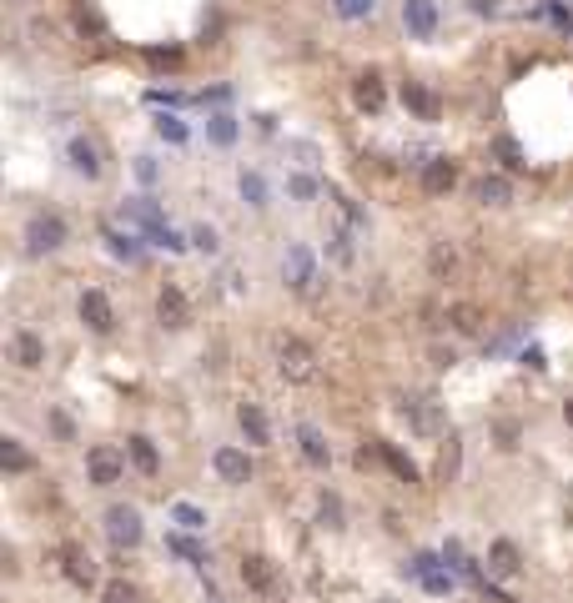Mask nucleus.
<instances>
[{
  "label": "nucleus",
  "instance_id": "nucleus-1",
  "mask_svg": "<svg viewBox=\"0 0 573 603\" xmlns=\"http://www.w3.org/2000/svg\"><path fill=\"white\" fill-rule=\"evenodd\" d=\"M277 372L287 382H317V352L302 337H282L277 342Z\"/></svg>",
  "mask_w": 573,
  "mask_h": 603
},
{
  "label": "nucleus",
  "instance_id": "nucleus-2",
  "mask_svg": "<svg viewBox=\"0 0 573 603\" xmlns=\"http://www.w3.org/2000/svg\"><path fill=\"white\" fill-rule=\"evenodd\" d=\"M65 247V216L55 212H35L25 222V252L31 257H45V252H61Z\"/></svg>",
  "mask_w": 573,
  "mask_h": 603
},
{
  "label": "nucleus",
  "instance_id": "nucleus-3",
  "mask_svg": "<svg viewBox=\"0 0 573 603\" xmlns=\"http://www.w3.org/2000/svg\"><path fill=\"white\" fill-rule=\"evenodd\" d=\"M141 533H146V528H141V513H136L131 503L106 508V539L116 543V549H136V543H141Z\"/></svg>",
  "mask_w": 573,
  "mask_h": 603
},
{
  "label": "nucleus",
  "instance_id": "nucleus-4",
  "mask_svg": "<svg viewBox=\"0 0 573 603\" xmlns=\"http://www.w3.org/2000/svg\"><path fill=\"white\" fill-rule=\"evenodd\" d=\"M121 468H126V458H121L111 442H96V448L86 452V478L96 488H111V483H121Z\"/></svg>",
  "mask_w": 573,
  "mask_h": 603
},
{
  "label": "nucleus",
  "instance_id": "nucleus-5",
  "mask_svg": "<svg viewBox=\"0 0 573 603\" xmlns=\"http://www.w3.org/2000/svg\"><path fill=\"white\" fill-rule=\"evenodd\" d=\"M81 322H86L96 337H106L111 327H116V307H111V297H106V292H96V287H91V292H81Z\"/></svg>",
  "mask_w": 573,
  "mask_h": 603
},
{
  "label": "nucleus",
  "instance_id": "nucleus-6",
  "mask_svg": "<svg viewBox=\"0 0 573 603\" xmlns=\"http://www.w3.org/2000/svg\"><path fill=\"white\" fill-rule=\"evenodd\" d=\"M156 317H162V327H172V332L192 327V307H186V292L166 282V287H162V297H156Z\"/></svg>",
  "mask_w": 573,
  "mask_h": 603
},
{
  "label": "nucleus",
  "instance_id": "nucleus-7",
  "mask_svg": "<svg viewBox=\"0 0 573 603\" xmlns=\"http://www.w3.org/2000/svg\"><path fill=\"white\" fill-rule=\"evenodd\" d=\"M402 418H408L418 432H428V438L443 432V408H438L433 398H402Z\"/></svg>",
  "mask_w": 573,
  "mask_h": 603
},
{
  "label": "nucleus",
  "instance_id": "nucleus-8",
  "mask_svg": "<svg viewBox=\"0 0 573 603\" xmlns=\"http://www.w3.org/2000/svg\"><path fill=\"white\" fill-rule=\"evenodd\" d=\"M282 282H287L292 292H307V287H312V282H317L312 252H307V247H292V252H287V257H282Z\"/></svg>",
  "mask_w": 573,
  "mask_h": 603
},
{
  "label": "nucleus",
  "instance_id": "nucleus-9",
  "mask_svg": "<svg viewBox=\"0 0 573 603\" xmlns=\"http://www.w3.org/2000/svg\"><path fill=\"white\" fill-rule=\"evenodd\" d=\"M65 162H71V172H76V176H86V182H96V176L106 172V162H101L96 141H86V136H76L71 146H65Z\"/></svg>",
  "mask_w": 573,
  "mask_h": 603
},
{
  "label": "nucleus",
  "instance_id": "nucleus-10",
  "mask_svg": "<svg viewBox=\"0 0 573 603\" xmlns=\"http://www.w3.org/2000/svg\"><path fill=\"white\" fill-rule=\"evenodd\" d=\"M212 468H217V478H222V483H232V488H242L252 478V458L242 448H217Z\"/></svg>",
  "mask_w": 573,
  "mask_h": 603
},
{
  "label": "nucleus",
  "instance_id": "nucleus-11",
  "mask_svg": "<svg viewBox=\"0 0 573 603\" xmlns=\"http://www.w3.org/2000/svg\"><path fill=\"white\" fill-rule=\"evenodd\" d=\"M402 106H408L418 121H438V116H443V101L422 86V81H408V86H402Z\"/></svg>",
  "mask_w": 573,
  "mask_h": 603
},
{
  "label": "nucleus",
  "instance_id": "nucleus-12",
  "mask_svg": "<svg viewBox=\"0 0 573 603\" xmlns=\"http://www.w3.org/2000/svg\"><path fill=\"white\" fill-rule=\"evenodd\" d=\"M453 182H458V162H448V156H433V162L422 166V192L428 196L453 192Z\"/></svg>",
  "mask_w": 573,
  "mask_h": 603
},
{
  "label": "nucleus",
  "instance_id": "nucleus-13",
  "mask_svg": "<svg viewBox=\"0 0 573 603\" xmlns=\"http://www.w3.org/2000/svg\"><path fill=\"white\" fill-rule=\"evenodd\" d=\"M402 21H408V31L418 35V41H428V35L438 31V11H433V0H402Z\"/></svg>",
  "mask_w": 573,
  "mask_h": 603
},
{
  "label": "nucleus",
  "instance_id": "nucleus-14",
  "mask_svg": "<svg viewBox=\"0 0 573 603\" xmlns=\"http://www.w3.org/2000/svg\"><path fill=\"white\" fill-rule=\"evenodd\" d=\"M61 559H65V578L76 583V588H91V583H96V559H91L86 549H61Z\"/></svg>",
  "mask_w": 573,
  "mask_h": 603
},
{
  "label": "nucleus",
  "instance_id": "nucleus-15",
  "mask_svg": "<svg viewBox=\"0 0 573 603\" xmlns=\"http://www.w3.org/2000/svg\"><path fill=\"white\" fill-rule=\"evenodd\" d=\"M126 452H131V463H136L146 478L162 473V452L152 448V438H146V432H131V438H126Z\"/></svg>",
  "mask_w": 573,
  "mask_h": 603
},
{
  "label": "nucleus",
  "instance_id": "nucleus-16",
  "mask_svg": "<svg viewBox=\"0 0 573 603\" xmlns=\"http://www.w3.org/2000/svg\"><path fill=\"white\" fill-rule=\"evenodd\" d=\"M242 578H247V588H257V593H277V573H272V563L262 559V553H247V559H242Z\"/></svg>",
  "mask_w": 573,
  "mask_h": 603
},
{
  "label": "nucleus",
  "instance_id": "nucleus-17",
  "mask_svg": "<svg viewBox=\"0 0 573 603\" xmlns=\"http://www.w3.org/2000/svg\"><path fill=\"white\" fill-rule=\"evenodd\" d=\"M297 448H302V458H307L312 468H327V463H332V448L322 442V432H317L312 422H302V428H297Z\"/></svg>",
  "mask_w": 573,
  "mask_h": 603
},
{
  "label": "nucleus",
  "instance_id": "nucleus-18",
  "mask_svg": "<svg viewBox=\"0 0 573 603\" xmlns=\"http://www.w3.org/2000/svg\"><path fill=\"white\" fill-rule=\"evenodd\" d=\"M352 101L362 111H382V101H388V96H382V75L378 71H362V75H357V81H352Z\"/></svg>",
  "mask_w": 573,
  "mask_h": 603
},
{
  "label": "nucleus",
  "instance_id": "nucleus-19",
  "mask_svg": "<svg viewBox=\"0 0 573 603\" xmlns=\"http://www.w3.org/2000/svg\"><path fill=\"white\" fill-rule=\"evenodd\" d=\"M237 422H242V432H247L252 442H272V428H267V412L257 408V402H242L237 408Z\"/></svg>",
  "mask_w": 573,
  "mask_h": 603
},
{
  "label": "nucleus",
  "instance_id": "nucleus-20",
  "mask_svg": "<svg viewBox=\"0 0 573 603\" xmlns=\"http://www.w3.org/2000/svg\"><path fill=\"white\" fill-rule=\"evenodd\" d=\"M473 196H478L483 206H509L513 186L503 182V176H478V182H473Z\"/></svg>",
  "mask_w": 573,
  "mask_h": 603
},
{
  "label": "nucleus",
  "instance_id": "nucleus-21",
  "mask_svg": "<svg viewBox=\"0 0 573 603\" xmlns=\"http://www.w3.org/2000/svg\"><path fill=\"white\" fill-rule=\"evenodd\" d=\"M0 463H5V473H31L35 458L21 448V438H5V442H0Z\"/></svg>",
  "mask_w": 573,
  "mask_h": 603
},
{
  "label": "nucleus",
  "instance_id": "nucleus-22",
  "mask_svg": "<svg viewBox=\"0 0 573 603\" xmlns=\"http://www.w3.org/2000/svg\"><path fill=\"white\" fill-rule=\"evenodd\" d=\"M488 568H493L498 578H513V573H519V549H513V543H493V553H488Z\"/></svg>",
  "mask_w": 573,
  "mask_h": 603
},
{
  "label": "nucleus",
  "instance_id": "nucleus-23",
  "mask_svg": "<svg viewBox=\"0 0 573 603\" xmlns=\"http://www.w3.org/2000/svg\"><path fill=\"white\" fill-rule=\"evenodd\" d=\"M15 362L21 367H41L45 362V347L35 332H15Z\"/></svg>",
  "mask_w": 573,
  "mask_h": 603
},
{
  "label": "nucleus",
  "instance_id": "nucleus-24",
  "mask_svg": "<svg viewBox=\"0 0 573 603\" xmlns=\"http://www.w3.org/2000/svg\"><path fill=\"white\" fill-rule=\"evenodd\" d=\"M378 452H382V463H388L392 473L402 478V483H418V463H412V458H402V452L392 448V442H378Z\"/></svg>",
  "mask_w": 573,
  "mask_h": 603
},
{
  "label": "nucleus",
  "instance_id": "nucleus-25",
  "mask_svg": "<svg viewBox=\"0 0 573 603\" xmlns=\"http://www.w3.org/2000/svg\"><path fill=\"white\" fill-rule=\"evenodd\" d=\"M332 11L342 15V21H362V15L378 11V0H332Z\"/></svg>",
  "mask_w": 573,
  "mask_h": 603
},
{
  "label": "nucleus",
  "instance_id": "nucleus-26",
  "mask_svg": "<svg viewBox=\"0 0 573 603\" xmlns=\"http://www.w3.org/2000/svg\"><path fill=\"white\" fill-rule=\"evenodd\" d=\"M172 518H176V523L186 528V533H196V528H206V513H202V508H196V503H172Z\"/></svg>",
  "mask_w": 573,
  "mask_h": 603
},
{
  "label": "nucleus",
  "instance_id": "nucleus-27",
  "mask_svg": "<svg viewBox=\"0 0 573 603\" xmlns=\"http://www.w3.org/2000/svg\"><path fill=\"white\" fill-rule=\"evenodd\" d=\"M101 603H141V593L131 588L126 578H116V583H106V593H101Z\"/></svg>",
  "mask_w": 573,
  "mask_h": 603
},
{
  "label": "nucleus",
  "instance_id": "nucleus-28",
  "mask_svg": "<svg viewBox=\"0 0 573 603\" xmlns=\"http://www.w3.org/2000/svg\"><path fill=\"white\" fill-rule=\"evenodd\" d=\"M448 322H453L458 332H478V307H453V312H448Z\"/></svg>",
  "mask_w": 573,
  "mask_h": 603
},
{
  "label": "nucleus",
  "instance_id": "nucleus-29",
  "mask_svg": "<svg viewBox=\"0 0 573 603\" xmlns=\"http://www.w3.org/2000/svg\"><path fill=\"white\" fill-rule=\"evenodd\" d=\"M242 196H247L252 206H267V202H262V196H267V192H262V176H247V172H242Z\"/></svg>",
  "mask_w": 573,
  "mask_h": 603
},
{
  "label": "nucleus",
  "instance_id": "nucleus-30",
  "mask_svg": "<svg viewBox=\"0 0 573 603\" xmlns=\"http://www.w3.org/2000/svg\"><path fill=\"white\" fill-rule=\"evenodd\" d=\"M111 252H116V257H126V262H136V257H141V247H136V242L116 237V232H111Z\"/></svg>",
  "mask_w": 573,
  "mask_h": 603
},
{
  "label": "nucleus",
  "instance_id": "nucleus-31",
  "mask_svg": "<svg viewBox=\"0 0 573 603\" xmlns=\"http://www.w3.org/2000/svg\"><path fill=\"white\" fill-rule=\"evenodd\" d=\"M192 242H196V247H202V252H217V247H222V242H217V232H212V226H196V232H192Z\"/></svg>",
  "mask_w": 573,
  "mask_h": 603
},
{
  "label": "nucleus",
  "instance_id": "nucleus-32",
  "mask_svg": "<svg viewBox=\"0 0 573 603\" xmlns=\"http://www.w3.org/2000/svg\"><path fill=\"white\" fill-rule=\"evenodd\" d=\"M498 156H503L509 166H523V156H519V146H513V141H498Z\"/></svg>",
  "mask_w": 573,
  "mask_h": 603
},
{
  "label": "nucleus",
  "instance_id": "nucleus-33",
  "mask_svg": "<svg viewBox=\"0 0 573 603\" xmlns=\"http://www.w3.org/2000/svg\"><path fill=\"white\" fill-rule=\"evenodd\" d=\"M337 518H342V513H337V503H332V498H327V503H322V523H327V528H342V523H337Z\"/></svg>",
  "mask_w": 573,
  "mask_h": 603
},
{
  "label": "nucleus",
  "instance_id": "nucleus-34",
  "mask_svg": "<svg viewBox=\"0 0 573 603\" xmlns=\"http://www.w3.org/2000/svg\"><path fill=\"white\" fill-rule=\"evenodd\" d=\"M212 136H217V141H232V121H227V116H217V126H212Z\"/></svg>",
  "mask_w": 573,
  "mask_h": 603
},
{
  "label": "nucleus",
  "instance_id": "nucleus-35",
  "mask_svg": "<svg viewBox=\"0 0 573 603\" xmlns=\"http://www.w3.org/2000/svg\"><path fill=\"white\" fill-rule=\"evenodd\" d=\"M563 418H568V428H573V402H563Z\"/></svg>",
  "mask_w": 573,
  "mask_h": 603
},
{
  "label": "nucleus",
  "instance_id": "nucleus-36",
  "mask_svg": "<svg viewBox=\"0 0 573 603\" xmlns=\"http://www.w3.org/2000/svg\"><path fill=\"white\" fill-rule=\"evenodd\" d=\"M206 603H222V598H217V593H212V598H206Z\"/></svg>",
  "mask_w": 573,
  "mask_h": 603
}]
</instances>
